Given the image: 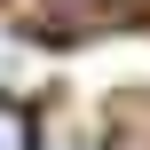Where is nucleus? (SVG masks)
<instances>
[{
  "label": "nucleus",
  "mask_w": 150,
  "mask_h": 150,
  "mask_svg": "<svg viewBox=\"0 0 150 150\" xmlns=\"http://www.w3.org/2000/svg\"><path fill=\"white\" fill-rule=\"evenodd\" d=\"M32 150H95V134L71 119V111H55V119H40V134H32Z\"/></svg>",
  "instance_id": "1"
},
{
  "label": "nucleus",
  "mask_w": 150,
  "mask_h": 150,
  "mask_svg": "<svg viewBox=\"0 0 150 150\" xmlns=\"http://www.w3.org/2000/svg\"><path fill=\"white\" fill-rule=\"evenodd\" d=\"M0 150H32V119L16 103H0Z\"/></svg>",
  "instance_id": "2"
}]
</instances>
